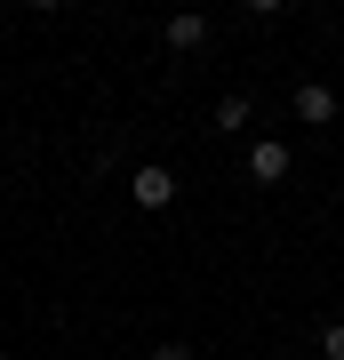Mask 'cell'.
I'll use <instances>...</instances> for the list:
<instances>
[{
  "instance_id": "7",
  "label": "cell",
  "mask_w": 344,
  "mask_h": 360,
  "mask_svg": "<svg viewBox=\"0 0 344 360\" xmlns=\"http://www.w3.org/2000/svg\"><path fill=\"white\" fill-rule=\"evenodd\" d=\"M153 360H192V345H160V352H153Z\"/></svg>"
},
{
  "instance_id": "2",
  "label": "cell",
  "mask_w": 344,
  "mask_h": 360,
  "mask_svg": "<svg viewBox=\"0 0 344 360\" xmlns=\"http://www.w3.org/2000/svg\"><path fill=\"white\" fill-rule=\"evenodd\" d=\"M288 168H296V153H288L281 136H256V144H248V176H256V184H281Z\"/></svg>"
},
{
  "instance_id": "4",
  "label": "cell",
  "mask_w": 344,
  "mask_h": 360,
  "mask_svg": "<svg viewBox=\"0 0 344 360\" xmlns=\"http://www.w3.org/2000/svg\"><path fill=\"white\" fill-rule=\"evenodd\" d=\"M160 40H168V49H200V40H208V16H168Z\"/></svg>"
},
{
  "instance_id": "5",
  "label": "cell",
  "mask_w": 344,
  "mask_h": 360,
  "mask_svg": "<svg viewBox=\"0 0 344 360\" xmlns=\"http://www.w3.org/2000/svg\"><path fill=\"white\" fill-rule=\"evenodd\" d=\"M248 112H256V104H248L241 89H232V96H217V129H248Z\"/></svg>"
},
{
  "instance_id": "3",
  "label": "cell",
  "mask_w": 344,
  "mask_h": 360,
  "mask_svg": "<svg viewBox=\"0 0 344 360\" xmlns=\"http://www.w3.org/2000/svg\"><path fill=\"white\" fill-rule=\"evenodd\" d=\"M296 120H305V129H329L336 120V89L329 80H305V89H296Z\"/></svg>"
},
{
  "instance_id": "6",
  "label": "cell",
  "mask_w": 344,
  "mask_h": 360,
  "mask_svg": "<svg viewBox=\"0 0 344 360\" xmlns=\"http://www.w3.org/2000/svg\"><path fill=\"white\" fill-rule=\"evenodd\" d=\"M320 360H344V321H320Z\"/></svg>"
},
{
  "instance_id": "1",
  "label": "cell",
  "mask_w": 344,
  "mask_h": 360,
  "mask_svg": "<svg viewBox=\"0 0 344 360\" xmlns=\"http://www.w3.org/2000/svg\"><path fill=\"white\" fill-rule=\"evenodd\" d=\"M128 200H136V208H144V217H160V208H168V200H177V176H168V168H160V160H144V168H136V176H128Z\"/></svg>"
}]
</instances>
